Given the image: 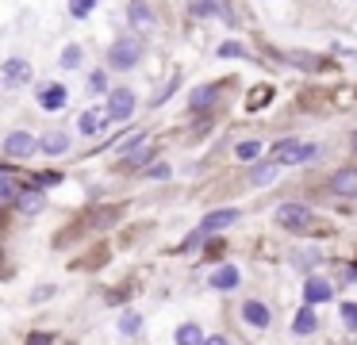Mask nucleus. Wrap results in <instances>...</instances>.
<instances>
[{
    "instance_id": "f8f14e48",
    "label": "nucleus",
    "mask_w": 357,
    "mask_h": 345,
    "mask_svg": "<svg viewBox=\"0 0 357 345\" xmlns=\"http://www.w3.org/2000/svg\"><path fill=\"white\" fill-rule=\"evenodd\" d=\"M331 296H334V288L323 280V276H307V280H303V303L319 307V303H326Z\"/></svg>"
},
{
    "instance_id": "dca6fc26",
    "label": "nucleus",
    "mask_w": 357,
    "mask_h": 345,
    "mask_svg": "<svg viewBox=\"0 0 357 345\" xmlns=\"http://www.w3.org/2000/svg\"><path fill=\"white\" fill-rule=\"evenodd\" d=\"M280 173V161H265V165H254L246 176V184H254V188H265V184H273Z\"/></svg>"
},
{
    "instance_id": "aec40b11",
    "label": "nucleus",
    "mask_w": 357,
    "mask_h": 345,
    "mask_svg": "<svg viewBox=\"0 0 357 345\" xmlns=\"http://www.w3.org/2000/svg\"><path fill=\"white\" fill-rule=\"evenodd\" d=\"M0 199H4V204H12V207H16V199H20V184H16V176H12L8 165L0 169Z\"/></svg>"
},
{
    "instance_id": "423d86ee",
    "label": "nucleus",
    "mask_w": 357,
    "mask_h": 345,
    "mask_svg": "<svg viewBox=\"0 0 357 345\" xmlns=\"http://www.w3.org/2000/svg\"><path fill=\"white\" fill-rule=\"evenodd\" d=\"M135 92L131 89H112L108 92V115H112V123H127L135 115Z\"/></svg>"
},
{
    "instance_id": "c85d7f7f",
    "label": "nucleus",
    "mask_w": 357,
    "mask_h": 345,
    "mask_svg": "<svg viewBox=\"0 0 357 345\" xmlns=\"http://www.w3.org/2000/svg\"><path fill=\"white\" fill-rule=\"evenodd\" d=\"M154 153H158V150H150V146H139V150L127 158V165H146V161H154Z\"/></svg>"
},
{
    "instance_id": "1a4fd4ad",
    "label": "nucleus",
    "mask_w": 357,
    "mask_h": 345,
    "mask_svg": "<svg viewBox=\"0 0 357 345\" xmlns=\"http://www.w3.org/2000/svg\"><path fill=\"white\" fill-rule=\"evenodd\" d=\"M127 23H131L135 31H154L158 15H154V8H150L146 0H131V4H127Z\"/></svg>"
},
{
    "instance_id": "7c9ffc66",
    "label": "nucleus",
    "mask_w": 357,
    "mask_h": 345,
    "mask_svg": "<svg viewBox=\"0 0 357 345\" xmlns=\"http://www.w3.org/2000/svg\"><path fill=\"white\" fill-rule=\"evenodd\" d=\"M27 184H35V188H50V184H62V176L58 173H35Z\"/></svg>"
},
{
    "instance_id": "9b49d317",
    "label": "nucleus",
    "mask_w": 357,
    "mask_h": 345,
    "mask_svg": "<svg viewBox=\"0 0 357 345\" xmlns=\"http://www.w3.org/2000/svg\"><path fill=\"white\" fill-rule=\"evenodd\" d=\"M242 322L254 326V330H265L273 322V311L261 303V299H246V303H242Z\"/></svg>"
},
{
    "instance_id": "39448f33",
    "label": "nucleus",
    "mask_w": 357,
    "mask_h": 345,
    "mask_svg": "<svg viewBox=\"0 0 357 345\" xmlns=\"http://www.w3.org/2000/svg\"><path fill=\"white\" fill-rule=\"evenodd\" d=\"M0 84H4L8 92H16V89H24V84H31V61L8 58V61H4V73H0Z\"/></svg>"
},
{
    "instance_id": "6e6552de",
    "label": "nucleus",
    "mask_w": 357,
    "mask_h": 345,
    "mask_svg": "<svg viewBox=\"0 0 357 345\" xmlns=\"http://www.w3.org/2000/svg\"><path fill=\"white\" fill-rule=\"evenodd\" d=\"M35 100H39L43 112H62V107L70 104V89L58 84V81H50V84H43V89L35 92Z\"/></svg>"
},
{
    "instance_id": "2f4dec72",
    "label": "nucleus",
    "mask_w": 357,
    "mask_h": 345,
    "mask_svg": "<svg viewBox=\"0 0 357 345\" xmlns=\"http://www.w3.org/2000/svg\"><path fill=\"white\" fill-rule=\"evenodd\" d=\"M219 58H246V46L242 43H223L219 46Z\"/></svg>"
},
{
    "instance_id": "7ed1b4c3",
    "label": "nucleus",
    "mask_w": 357,
    "mask_h": 345,
    "mask_svg": "<svg viewBox=\"0 0 357 345\" xmlns=\"http://www.w3.org/2000/svg\"><path fill=\"white\" fill-rule=\"evenodd\" d=\"M319 158V146L315 142H296V138H280L277 146H273V161H280V165H303V161Z\"/></svg>"
},
{
    "instance_id": "2eb2a0df",
    "label": "nucleus",
    "mask_w": 357,
    "mask_h": 345,
    "mask_svg": "<svg viewBox=\"0 0 357 345\" xmlns=\"http://www.w3.org/2000/svg\"><path fill=\"white\" fill-rule=\"evenodd\" d=\"M331 192L334 196H357V169H338L331 176Z\"/></svg>"
},
{
    "instance_id": "f257e3e1",
    "label": "nucleus",
    "mask_w": 357,
    "mask_h": 345,
    "mask_svg": "<svg viewBox=\"0 0 357 345\" xmlns=\"http://www.w3.org/2000/svg\"><path fill=\"white\" fill-rule=\"evenodd\" d=\"M277 222L284 230H292V234H307L311 227H315V215H311V207L307 204H292V199H288V204H277Z\"/></svg>"
},
{
    "instance_id": "ddd939ff",
    "label": "nucleus",
    "mask_w": 357,
    "mask_h": 345,
    "mask_svg": "<svg viewBox=\"0 0 357 345\" xmlns=\"http://www.w3.org/2000/svg\"><path fill=\"white\" fill-rule=\"evenodd\" d=\"M39 146H43L47 158H62V153L70 150V135H66V130H47V135L39 138Z\"/></svg>"
},
{
    "instance_id": "4be33fe9",
    "label": "nucleus",
    "mask_w": 357,
    "mask_h": 345,
    "mask_svg": "<svg viewBox=\"0 0 357 345\" xmlns=\"http://www.w3.org/2000/svg\"><path fill=\"white\" fill-rule=\"evenodd\" d=\"M257 153H261V142H257V138H246V142L234 146V158L238 161H257Z\"/></svg>"
},
{
    "instance_id": "4468645a",
    "label": "nucleus",
    "mask_w": 357,
    "mask_h": 345,
    "mask_svg": "<svg viewBox=\"0 0 357 345\" xmlns=\"http://www.w3.org/2000/svg\"><path fill=\"white\" fill-rule=\"evenodd\" d=\"M238 280H242V276H238V268H234V265H219L215 273L208 276V284H211L215 291H231V288H238Z\"/></svg>"
},
{
    "instance_id": "4c0bfd02",
    "label": "nucleus",
    "mask_w": 357,
    "mask_h": 345,
    "mask_svg": "<svg viewBox=\"0 0 357 345\" xmlns=\"http://www.w3.org/2000/svg\"><path fill=\"white\" fill-rule=\"evenodd\" d=\"M204 345H227V337H223V334H211V337H208V342H204Z\"/></svg>"
},
{
    "instance_id": "5701e85b",
    "label": "nucleus",
    "mask_w": 357,
    "mask_h": 345,
    "mask_svg": "<svg viewBox=\"0 0 357 345\" xmlns=\"http://www.w3.org/2000/svg\"><path fill=\"white\" fill-rule=\"evenodd\" d=\"M139 330H142V314L139 311H127L123 319H119V334H123V337H135Z\"/></svg>"
},
{
    "instance_id": "a211bd4d",
    "label": "nucleus",
    "mask_w": 357,
    "mask_h": 345,
    "mask_svg": "<svg viewBox=\"0 0 357 345\" xmlns=\"http://www.w3.org/2000/svg\"><path fill=\"white\" fill-rule=\"evenodd\" d=\"M215 96H219L215 84H200V89L188 96V112H208V107L215 104Z\"/></svg>"
},
{
    "instance_id": "c9c22d12",
    "label": "nucleus",
    "mask_w": 357,
    "mask_h": 345,
    "mask_svg": "<svg viewBox=\"0 0 357 345\" xmlns=\"http://www.w3.org/2000/svg\"><path fill=\"white\" fill-rule=\"evenodd\" d=\"M27 345H54V337H50V334H31V337H27Z\"/></svg>"
},
{
    "instance_id": "a878e982",
    "label": "nucleus",
    "mask_w": 357,
    "mask_h": 345,
    "mask_svg": "<svg viewBox=\"0 0 357 345\" xmlns=\"http://www.w3.org/2000/svg\"><path fill=\"white\" fill-rule=\"evenodd\" d=\"M62 66H66V69H77V66H81V46H77V43H70V46L62 50Z\"/></svg>"
},
{
    "instance_id": "473e14b6",
    "label": "nucleus",
    "mask_w": 357,
    "mask_h": 345,
    "mask_svg": "<svg viewBox=\"0 0 357 345\" xmlns=\"http://www.w3.org/2000/svg\"><path fill=\"white\" fill-rule=\"evenodd\" d=\"M292 261H296L300 268H311V265H319V253H315V250H307V253H292Z\"/></svg>"
},
{
    "instance_id": "bb28decb",
    "label": "nucleus",
    "mask_w": 357,
    "mask_h": 345,
    "mask_svg": "<svg viewBox=\"0 0 357 345\" xmlns=\"http://www.w3.org/2000/svg\"><path fill=\"white\" fill-rule=\"evenodd\" d=\"M192 12L196 15H211V12L223 15V4H219V0H192Z\"/></svg>"
},
{
    "instance_id": "6ab92c4d",
    "label": "nucleus",
    "mask_w": 357,
    "mask_h": 345,
    "mask_svg": "<svg viewBox=\"0 0 357 345\" xmlns=\"http://www.w3.org/2000/svg\"><path fill=\"white\" fill-rule=\"evenodd\" d=\"M43 204H47V199H43V192L35 188V184H27L24 192H20V199H16V207L24 215H35V211H43Z\"/></svg>"
},
{
    "instance_id": "0eeeda50",
    "label": "nucleus",
    "mask_w": 357,
    "mask_h": 345,
    "mask_svg": "<svg viewBox=\"0 0 357 345\" xmlns=\"http://www.w3.org/2000/svg\"><path fill=\"white\" fill-rule=\"evenodd\" d=\"M108 123H112V115H108V107H85V112H81V119H77V130L85 138H96V135H104V130H108Z\"/></svg>"
},
{
    "instance_id": "f3484780",
    "label": "nucleus",
    "mask_w": 357,
    "mask_h": 345,
    "mask_svg": "<svg viewBox=\"0 0 357 345\" xmlns=\"http://www.w3.org/2000/svg\"><path fill=\"white\" fill-rule=\"evenodd\" d=\"M315 326H319L315 307H311V303H303V307H300V314L292 319V334H296V337H307V334H315Z\"/></svg>"
},
{
    "instance_id": "b1692460",
    "label": "nucleus",
    "mask_w": 357,
    "mask_h": 345,
    "mask_svg": "<svg viewBox=\"0 0 357 345\" xmlns=\"http://www.w3.org/2000/svg\"><path fill=\"white\" fill-rule=\"evenodd\" d=\"M139 146H146V135H142V130H135L131 138H119V142H116V153H135Z\"/></svg>"
},
{
    "instance_id": "e433bc0d",
    "label": "nucleus",
    "mask_w": 357,
    "mask_h": 345,
    "mask_svg": "<svg viewBox=\"0 0 357 345\" xmlns=\"http://www.w3.org/2000/svg\"><path fill=\"white\" fill-rule=\"evenodd\" d=\"M50 296H54V288H35L31 299H50Z\"/></svg>"
},
{
    "instance_id": "c756f323",
    "label": "nucleus",
    "mask_w": 357,
    "mask_h": 345,
    "mask_svg": "<svg viewBox=\"0 0 357 345\" xmlns=\"http://www.w3.org/2000/svg\"><path fill=\"white\" fill-rule=\"evenodd\" d=\"M85 89H89V92H108V77H104L100 69H96V73H89Z\"/></svg>"
},
{
    "instance_id": "393cba45",
    "label": "nucleus",
    "mask_w": 357,
    "mask_h": 345,
    "mask_svg": "<svg viewBox=\"0 0 357 345\" xmlns=\"http://www.w3.org/2000/svg\"><path fill=\"white\" fill-rule=\"evenodd\" d=\"M96 12V0H70V15L73 20H85V15Z\"/></svg>"
},
{
    "instance_id": "58836bf2",
    "label": "nucleus",
    "mask_w": 357,
    "mask_h": 345,
    "mask_svg": "<svg viewBox=\"0 0 357 345\" xmlns=\"http://www.w3.org/2000/svg\"><path fill=\"white\" fill-rule=\"evenodd\" d=\"M349 280H357V268H349Z\"/></svg>"
},
{
    "instance_id": "20e7f679",
    "label": "nucleus",
    "mask_w": 357,
    "mask_h": 345,
    "mask_svg": "<svg viewBox=\"0 0 357 345\" xmlns=\"http://www.w3.org/2000/svg\"><path fill=\"white\" fill-rule=\"evenodd\" d=\"M4 153H8V161H20V158H31V153H43L39 138H31L27 130H12L8 138H4Z\"/></svg>"
},
{
    "instance_id": "f03ea898",
    "label": "nucleus",
    "mask_w": 357,
    "mask_h": 345,
    "mask_svg": "<svg viewBox=\"0 0 357 345\" xmlns=\"http://www.w3.org/2000/svg\"><path fill=\"white\" fill-rule=\"evenodd\" d=\"M139 61H142V38L123 35V38L112 43V50H108V66L112 69H135Z\"/></svg>"
},
{
    "instance_id": "412c9836",
    "label": "nucleus",
    "mask_w": 357,
    "mask_h": 345,
    "mask_svg": "<svg viewBox=\"0 0 357 345\" xmlns=\"http://www.w3.org/2000/svg\"><path fill=\"white\" fill-rule=\"evenodd\" d=\"M173 342H177V345H204L208 337H204V330L196 326V322H185V326H177V334H173Z\"/></svg>"
},
{
    "instance_id": "ea45409f",
    "label": "nucleus",
    "mask_w": 357,
    "mask_h": 345,
    "mask_svg": "<svg viewBox=\"0 0 357 345\" xmlns=\"http://www.w3.org/2000/svg\"><path fill=\"white\" fill-rule=\"evenodd\" d=\"M349 142H354V150H357V130H354V138H349Z\"/></svg>"
},
{
    "instance_id": "72a5a7b5",
    "label": "nucleus",
    "mask_w": 357,
    "mask_h": 345,
    "mask_svg": "<svg viewBox=\"0 0 357 345\" xmlns=\"http://www.w3.org/2000/svg\"><path fill=\"white\" fill-rule=\"evenodd\" d=\"M200 242H204V230H192V234H188L185 242H181V250H196Z\"/></svg>"
},
{
    "instance_id": "f704fd0d",
    "label": "nucleus",
    "mask_w": 357,
    "mask_h": 345,
    "mask_svg": "<svg viewBox=\"0 0 357 345\" xmlns=\"http://www.w3.org/2000/svg\"><path fill=\"white\" fill-rule=\"evenodd\" d=\"M165 176H169V165H165V161H162V165L150 169V181H165Z\"/></svg>"
},
{
    "instance_id": "9d476101",
    "label": "nucleus",
    "mask_w": 357,
    "mask_h": 345,
    "mask_svg": "<svg viewBox=\"0 0 357 345\" xmlns=\"http://www.w3.org/2000/svg\"><path fill=\"white\" fill-rule=\"evenodd\" d=\"M238 207H219V211H211V215H204V222H200V230L204 234H219V230H227V227H234L238 222Z\"/></svg>"
},
{
    "instance_id": "cd10ccee",
    "label": "nucleus",
    "mask_w": 357,
    "mask_h": 345,
    "mask_svg": "<svg viewBox=\"0 0 357 345\" xmlns=\"http://www.w3.org/2000/svg\"><path fill=\"white\" fill-rule=\"evenodd\" d=\"M338 311H342V322H346V330H354V334H357V303H342Z\"/></svg>"
}]
</instances>
